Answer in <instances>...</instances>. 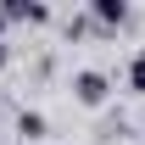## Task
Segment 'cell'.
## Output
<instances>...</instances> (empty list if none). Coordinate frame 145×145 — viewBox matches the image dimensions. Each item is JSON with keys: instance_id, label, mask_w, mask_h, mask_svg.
<instances>
[{"instance_id": "obj_1", "label": "cell", "mask_w": 145, "mask_h": 145, "mask_svg": "<svg viewBox=\"0 0 145 145\" xmlns=\"http://www.w3.org/2000/svg\"><path fill=\"white\" fill-rule=\"evenodd\" d=\"M106 95H112V78L101 67H78L72 72V101L78 106H106Z\"/></svg>"}, {"instance_id": "obj_2", "label": "cell", "mask_w": 145, "mask_h": 145, "mask_svg": "<svg viewBox=\"0 0 145 145\" xmlns=\"http://www.w3.org/2000/svg\"><path fill=\"white\" fill-rule=\"evenodd\" d=\"M128 17H134L128 0H89V22H95V28H123Z\"/></svg>"}, {"instance_id": "obj_3", "label": "cell", "mask_w": 145, "mask_h": 145, "mask_svg": "<svg viewBox=\"0 0 145 145\" xmlns=\"http://www.w3.org/2000/svg\"><path fill=\"white\" fill-rule=\"evenodd\" d=\"M0 11H6V22H28V28H34V22H50V6H45V0H11V6H0Z\"/></svg>"}, {"instance_id": "obj_4", "label": "cell", "mask_w": 145, "mask_h": 145, "mask_svg": "<svg viewBox=\"0 0 145 145\" xmlns=\"http://www.w3.org/2000/svg\"><path fill=\"white\" fill-rule=\"evenodd\" d=\"M45 128H50V123H45V112H28V106L17 112V134H22V145H39V140H45Z\"/></svg>"}, {"instance_id": "obj_5", "label": "cell", "mask_w": 145, "mask_h": 145, "mask_svg": "<svg viewBox=\"0 0 145 145\" xmlns=\"http://www.w3.org/2000/svg\"><path fill=\"white\" fill-rule=\"evenodd\" d=\"M128 89L145 95V50H134V61H128Z\"/></svg>"}, {"instance_id": "obj_6", "label": "cell", "mask_w": 145, "mask_h": 145, "mask_svg": "<svg viewBox=\"0 0 145 145\" xmlns=\"http://www.w3.org/2000/svg\"><path fill=\"white\" fill-rule=\"evenodd\" d=\"M6 61H11V45H6V39H0V67H6Z\"/></svg>"}, {"instance_id": "obj_7", "label": "cell", "mask_w": 145, "mask_h": 145, "mask_svg": "<svg viewBox=\"0 0 145 145\" xmlns=\"http://www.w3.org/2000/svg\"><path fill=\"white\" fill-rule=\"evenodd\" d=\"M0 39H6V11H0Z\"/></svg>"}]
</instances>
